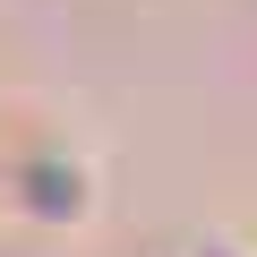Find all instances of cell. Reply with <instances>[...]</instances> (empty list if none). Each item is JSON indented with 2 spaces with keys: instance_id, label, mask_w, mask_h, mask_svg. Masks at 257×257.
Listing matches in <instances>:
<instances>
[{
  "instance_id": "cell-1",
  "label": "cell",
  "mask_w": 257,
  "mask_h": 257,
  "mask_svg": "<svg viewBox=\"0 0 257 257\" xmlns=\"http://www.w3.org/2000/svg\"><path fill=\"white\" fill-rule=\"evenodd\" d=\"M0 189H9V214L35 223V231H86V214H94V163L69 155V146L18 155L0 172Z\"/></svg>"
},
{
  "instance_id": "cell-2",
  "label": "cell",
  "mask_w": 257,
  "mask_h": 257,
  "mask_svg": "<svg viewBox=\"0 0 257 257\" xmlns=\"http://www.w3.org/2000/svg\"><path fill=\"white\" fill-rule=\"evenodd\" d=\"M197 257H240V248H223V240H214V248H197Z\"/></svg>"
}]
</instances>
